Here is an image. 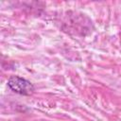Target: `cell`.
<instances>
[{
  "label": "cell",
  "mask_w": 121,
  "mask_h": 121,
  "mask_svg": "<svg viewBox=\"0 0 121 121\" xmlns=\"http://www.w3.org/2000/svg\"><path fill=\"white\" fill-rule=\"evenodd\" d=\"M8 86L14 93L24 95H29L33 94L35 90L33 84L30 81L19 76H11L8 79Z\"/></svg>",
  "instance_id": "1"
}]
</instances>
